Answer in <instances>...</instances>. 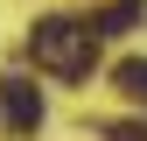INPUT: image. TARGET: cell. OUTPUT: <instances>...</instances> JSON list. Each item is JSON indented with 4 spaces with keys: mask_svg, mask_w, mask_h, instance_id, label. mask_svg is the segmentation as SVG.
Masks as SVG:
<instances>
[{
    "mask_svg": "<svg viewBox=\"0 0 147 141\" xmlns=\"http://www.w3.org/2000/svg\"><path fill=\"white\" fill-rule=\"evenodd\" d=\"M28 57L56 78H91V57H98V35L91 21H70V14H49V21L28 28Z\"/></svg>",
    "mask_w": 147,
    "mask_h": 141,
    "instance_id": "obj_1",
    "label": "cell"
},
{
    "mask_svg": "<svg viewBox=\"0 0 147 141\" xmlns=\"http://www.w3.org/2000/svg\"><path fill=\"white\" fill-rule=\"evenodd\" d=\"M112 141H147V120H126V127H112Z\"/></svg>",
    "mask_w": 147,
    "mask_h": 141,
    "instance_id": "obj_5",
    "label": "cell"
},
{
    "mask_svg": "<svg viewBox=\"0 0 147 141\" xmlns=\"http://www.w3.org/2000/svg\"><path fill=\"white\" fill-rule=\"evenodd\" d=\"M140 14H147V7H140V0H119V7H105V14H98V21H91V35H126V28H133V21H140Z\"/></svg>",
    "mask_w": 147,
    "mask_h": 141,
    "instance_id": "obj_3",
    "label": "cell"
},
{
    "mask_svg": "<svg viewBox=\"0 0 147 141\" xmlns=\"http://www.w3.org/2000/svg\"><path fill=\"white\" fill-rule=\"evenodd\" d=\"M0 120H7V134H35L42 127V92L28 78H0Z\"/></svg>",
    "mask_w": 147,
    "mask_h": 141,
    "instance_id": "obj_2",
    "label": "cell"
},
{
    "mask_svg": "<svg viewBox=\"0 0 147 141\" xmlns=\"http://www.w3.org/2000/svg\"><path fill=\"white\" fill-rule=\"evenodd\" d=\"M119 92L133 99V106H147V57H126L119 64Z\"/></svg>",
    "mask_w": 147,
    "mask_h": 141,
    "instance_id": "obj_4",
    "label": "cell"
}]
</instances>
